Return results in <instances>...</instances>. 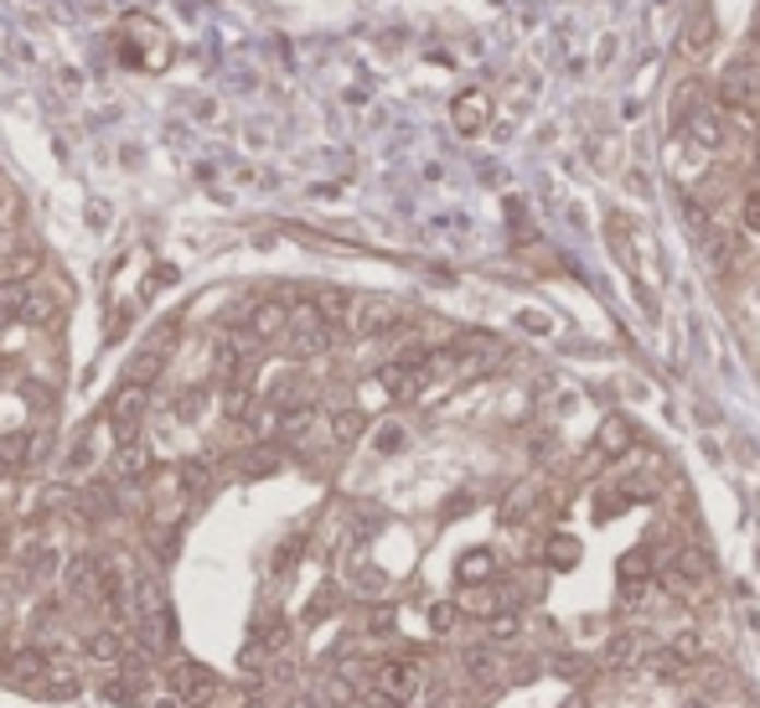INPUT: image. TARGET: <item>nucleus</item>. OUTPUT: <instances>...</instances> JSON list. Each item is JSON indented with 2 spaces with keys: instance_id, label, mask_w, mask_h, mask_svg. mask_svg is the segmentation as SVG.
Returning <instances> with one entry per match:
<instances>
[{
  "instance_id": "f257e3e1",
  "label": "nucleus",
  "mask_w": 760,
  "mask_h": 708,
  "mask_svg": "<svg viewBox=\"0 0 760 708\" xmlns=\"http://www.w3.org/2000/svg\"><path fill=\"white\" fill-rule=\"evenodd\" d=\"M171 37H166V26L151 16H124L115 32V58L124 68H135V73H161L166 62H171Z\"/></svg>"
},
{
  "instance_id": "f03ea898",
  "label": "nucleus",
  "mask_w": 760,
  "mask_h": 708,
  "mask_svg": "<svg viewBox=\"0 0 760 708\" xmlns=\"http://www.w3.org/2000/svg\"><path fill=\"white\" fill-rule=\"evenodd\" d=\"M332 341H336V321H326L321 305H295V311H290V332H285V347H290L295 357L332 352Z\"/></svg>"
},
{
  "instance_id": "7ed1b4c3",
  "label": "nucleus",
  "mask_w": 760,
  "mask_h": 708,
  "mask_svg": "<svg viewBox=\"0 0 760 708\" xmlns=\"http://www.w3.org/2000/svg\"><path fill=\"white\" fill-rule=\"evenodd\" d=\"M414 693H419L414 662H383V668L372 672V683L363 688V698H368V708H404V704H414Z\"/></svg>"
},
{
  "instance_id": "20e7f679",
  "label": "nucleus",
  "mask_w": 760,
  "mask_h": 708,
  "mask_svg": "<svg viewBox=\"0 0 760 708\" xmlns=\"http://www.w3.org/2000/svg\"><path fill=\"white\" fill-rule=\"evenodd\" d=\"M145 404H151V394H145V383L140 377H130L124 388L115 394V409H109V424H115V440L124 445V440H135L140 419H145Z\"/></svg>"
},
{
  "instance_id": "39448f33",
  "label": "nucleus",
  "mask_w": 760,
  "mask_h": 708,
  "mask_svg": "<svg viewBox=\"0 0 760 708\" xmlns=\"http://www.w3.org/2000/svg\"><path fill=\"white\" fill-rule=\"evenodd\" d=\"M347 326L357 336H383L399 326V305L383 296H363V300H352V315H347Z\"/></svg>"
},
{
  "instance_id": "423d86ee",
  "label": "nucleus",
  "mask_w": 760,
  "mask_h": 708,
  "mask_svg": "<svg viewBox=\"0 0 760 708\" xmlns=\"http://www.w3.org/2000/svg\"><path fill=\"white\" fill-rule=\"evenodd\" d=\"M290 332V305L285 300H259L244 315V341H274V336Z\"/></svg>"
},
{
  "instance_id": "0eeeda50",
  "label": "nucleus",
  "mask_w": 760,
  "mask_h": 708,
  "mask_svg": "<svg viewBox=\"0 0 760 708\" xmlns=\"http://www.w3.org/2000/svg\"><path fill=\"white\" fill-rule=\"evenodd\" d=\"M682 135L693 140L699 151H720L724 145V109H714V104H693V109L682 115Z\"/></svg>"
},
{
  "instance_id": "6e6552de",
  "label": "nucleus",
  "mask_w": 760,
  "mask_h": 708,
  "mask_svg": "<svg viewBox=\"0 0 760 708\" xmlns=\"http://www.w3.org/2000/svg\"><path fill=\"white\" fill-rule=\"evenodd\" d=\"M450 115H455V130H461V135H482L491 124V99L482 88H471V94H461V99L450 104Z\"/></svg>"
},
{
  "instance_id": "1a4fd4ad",
  "label": "nucleus",
  "mask_w": 760,
  "mask_h": 708,
  "mask_svg": "<svg viewBox=\"0 0 760 708\" xmlns=\"http://www.w3.org/2000/svg\"><path fill=\"white\" fill-rule=\"evenodd\" d=\"M637 662H646V636H637V631H616L610 647H605V668L626 672V668H637Z\"/></svg>"
},
{
  "instance_id": "9d476101",
  "label": "nucleus",
  "mask_w": 760,
  "mask_h": 708,
  "mask_svg": "<svg viewBox=\"0 0 760 708\" xmlns=\"http://www.w3.org/2000/svg\"><path fill=\"white\" fill-rule=\"evenodd\" d=\"M709 579V553L703 549H682L667 564V585H703Z\"/></svg>"
},
{
  "instance_id": "9b49d317",
  "label": "nucleus",
  "mask_w": 760,
  "mask_h": 708,
  "mask_svg": "<svg viewBox=\"0 0 760 708\" xmlns=\"http://www.w3.org/2000/svg\"><path fill=\"white\" fill-rule=\"evenodd\" d=\"M714 37H720V21L709 16V11H699V16H688V26H682V47L699 58V52H709L714 47Z\"/></svg>"
},
{
  "instance_id": "f8f14e48",
  "label": "nucleus",
  "mask_w": 760,
  "mask_h": 708,
  "mask_svg": "<svg viewBox=\"0 0 760 708\" xmlns=\"http://www.w3.org/2000/svg\"><path fill=\"white\" fill-rule=\"evenodd\" d=\"M145 466H151V455H145V445H140V440H124V445H115V476H119V481H140V476H145Z\"/></svg>"
},
{
  "instance_id": "ddd939ff",
  "label": "nucleus",
  "mask_w": 760,
  "mask_h": 708,
  "mask_svg": "<svg viewBox=\"0 0 760 708\" xmlns=\"http://www.w3.org/2000/svg\"><path fill=\"white\" fill-rule=\"evenodd\" d=\"M213 672L207 668H197V662H181V668H176V693H181V698H213Z\"/></svg>"
},
{
  "instance_id": "4468645a",
  "label": "nucleus",
  "mask_w": 760,
  "mask_h": 708,
  "mask_svg": "<svg viewBox=\"0 0 760 708\" xmlns=\"http://www.w3.org/2000/svg\"><path fill=\"white\" fill-rule=\"evenodd\" d=\"M88 657H94V662H124L130 647H124L119 631H94V636H88Z\"/></svg>"
},
{
  "instance_id": "2eb2a0df",
  "label": "nucleus",
  "mask_w": 760,
  "mask_h": 708,
  "mask_svg": "<svg viewBox=\"0 0 760 708\" xmlns=\"http://www.w3.org/2000/svg\"><path fill=\"white\" fill-rule=\"evenodd\" d=\"M682 668H688V657H682L678 647H663V651H652V657H646V672H652V677H663V683L682 677Z\"/></svg>"
},
{
  "instance_id": "dca6fc26",
  "label": "nucleus",
  "mask_w": 760,
  "mask_h": 708,
  "mask_svg": "<svg viewBox=\"0 0 760 708\" xmlns=\"http://www.w3.org/2000/svg\"><path fill=\"white\" fill-rule=\"evenodd\" d=\"M0 677H5V683H26V677H41V651H16V657H11V662H5V668H0Z\"/></svg>"
},
{
  "instance_id": "f3484780",
  "label": "nucleus",
  "mask_w": 760,
  "mask_h": 708,
  "mask_svg": "<svg viewBox=\"0 0 760 708\" xmlns=\"http://www.w3.org/2000/svg\"><path fill=\"white\" fill-rule=\"evenodd\" d=\"M703 238H714V243H709V259H714V269H729V264H735V238L724 233V228H709Z\"/></svg>"
},
{
  "instance_id": "a211bd4d",
  "label": "nucleus",
  "mask_w": 760,
  "mask_h": 708,
  "mask_svg": "<svg viewBox=\"0 0 760 708\" xmlns=\"http://www.w3.org/2000/svg\"><path fill=\"white\" fill-rule=\"evenodd\" d=\"M461 579H466V585H476V579H491V553L487 549L466 553V559H461Z\"/></svg>"
},
{
  "instance_id": "6ab92c4d",
  "label": "nucleus",
  "mask_w": 760,
  "mask_h": 708,
  "mask_svg": "<svg viewBox=\"0 0 760 708\" xmlns=\"http://www.w3.org/2000/svg\"><path fill=\"white\" fill-rule=\"evenodd\" d=\"M332 430H336V440H342V445H352V440L363 434V413H357V409H342V413L332 419Z\"/></svg>"
},
{
  "instance_id": "aec40b11",
  "label": "nucleus",
  "mask_w": 760,
  "mask_h": 708,
  "mask_svg": "<svg viewBox=\"0 0 760 708\" xmlns=\"http://www.w3.org/2000/svg\"><path fill=\"white\" fill-rule=\"evenodd\" d=\"M548 553H554V564H559V569H569V564H574V538H554V543H548Z\"/></svg>"
},
{
  "instance_id": "412c9836",
  "label": "nucleus",
  "mask_w": 760,
  "mask_h": 708,
  "mask_svg": "<svg viewBox=\"0 0 760 708\" xmlns=\"http://www.w3.org/2000/svg\"><path fill=\"white\" fill-rule=\"evenodd\" d=\"M745 228H750V233H760V187H750V192H745Z\"/></svg>"
},
{
  "instance_id": "4be33fe9",
  "label": "nucleus",
  "mask_w": 760,
  "mask_h": 708,
  "mask_svg": "<svg viewBox=\"0 0 760 708\" xmlns=\"http://www.w3.org/2000/svg\"><path fill=\"white\" fill-rule=\"evenodd\" d=\"M601 445H605V455H616V451L626 445V424H621V419H610V424H605V440H601Z\"/></svg>"
},
{
  "instance_id": "5701e85b",
  "label": "nucleus",
  "mask_w": 760,
  "mask_h": 708,
  "mask_svg": "<svg viewBox=\"0 0 760 708\" xmlns=\"http://www.w3.org/2000/svg\"><path fill=\"white\" fill-rule=\"evenodd\" d=\"M378 451H404V430H399V424L378 430Z\"/></svg>"
},
{
  "instance_id": "b1692460",
  "label": "nucleus",
  "mask_w": 760,
  "mask_h": 708,
  "mask_svg": "<svg viewBox=\"0 0 760 708\" xmlns=\"http://www.w3.org/2000/svg\"><path fill=\"white\" fill-rule=\"evenodd\" d=\"M518 631V615L507 610V615H491V636H512Z\"/></svg>"
},
{
  "instance_id": "393cba45",
  "label": "nucleus",
  "mask_w": 760,
  "mask_h": 708,
  "mask_svg": "<svg viewBox=\"0 0 760 708\" xmlns=\"http://www.w3.org/2000/svg\"><path fill=\"white\" fill-rule=\"evenodd\" d=\"M5 471H11V455H5V451H0V476H5Z\"/></svg>"
},
{
  "instance_id": "a878e982",
  "label": "nucleus",
  "mask_w": 760,
  "mask_h": 708,
  "mask_svg": "<svg viewBox=\"0 0 760 708\" xmlns=\"http://www.w3.org/2000/svg\"><path fill=\"white\" fill-rule=\"evenodd\" d=\"M290 708H316V698H300V704H290Z\"/></svg>"
},
{
  "instance_id": "bb28decb",
  "label": "nucleus",
  "mask_w": 760,
  "mask_h": 708,
  "mask_svg": "<svg viewBox=\"0 0 760 708\" xmlns=\"http://www.w3.org/2000/svg\"><path fill=\"white\" fill-rule=\"evenodd\" d=\"M565 708H585V704H580V698H574V704H565Z\"/></svg>"
},
{
  "instance_id": "cd10ccee",
  "label": "nucleus",
  "mask_w": 760,
  "mask_h": 708,
  "mask_svg": "<svg viewBox=\"0 0 760 708\" xmlns=\"http://www.w3.org/2000/svg\"><path fill=\"white\" fill-rule=\"evenodd\" d=\"M0 549H5V532H0Z\"/></svg>"
},
{
  "instance_id": "c85d7f7f",
  "label": "nucleus",
  "mask_w": 760,
  "mask_h": 708,
  "mask_svg": "<svg viewBox=\"0 0 760 708\" xmlns=\"http://www.w3.org/2000/svg\"><path fill=\"white\" fill-rule=\"evenodd\" d=\"M249 708H259V704H249Z\"/></svg>"
}]
</instances>
